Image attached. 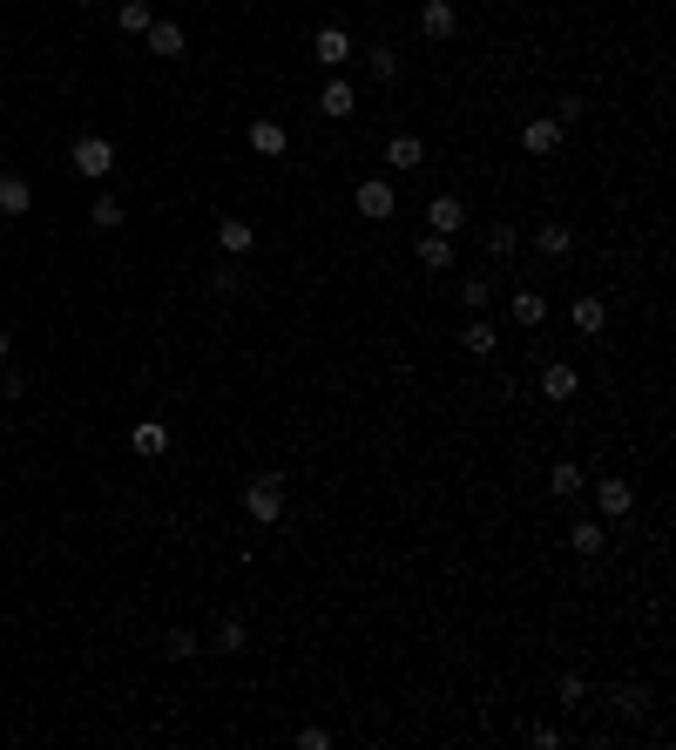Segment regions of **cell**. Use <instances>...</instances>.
<instances>
[{"label": "cell", "instance_id": "1", "mask_svg": "<svg viewBox=\"0 0 676 750\" xmlns=\"http://www.w3.org/2000/svg\"><path fill=\"white\" fill-rule=\"evenodd\" d=\"M244 514H251L257 528H271L284 514V473H257L251 487H244Z\"/></svg>", "mask_w": 676, "mask_h": 750}, {"label": "cell", "instance_id": "2", "mask_svg": "<svg viewBox=\"0 0 676 750\" xmlns=\"http://www.w3.org/2000/svg\"><path fill=\"white\" fill-rule=\"evenodd\" d=\"M68 169H75V176H88V183H102V176L115 169V142H109V136H75Z\"/></svg>", "mask_w": 676, "mask_h": 750}, {"label": "cell", "instance_id": "3", "mask_svg": "<svg viewBox=\"0 0 676 750\" xmlns=\"http://www.w3.org/2000/svg\"><path fill=\"white\" fill-rule=\"evenodd\" d=\"M562 142H568V129L555 122V115H535V122H521V149H528V156H555Z\"/></svg>", "mask_w": 676, "mask_h": 750}, {"label": "cell", "instance_id": "4", "mask_svg": "<svg viewBox=\"0 0 676 750\" xmlns=\"http://www.w3.org/2000/svg\"><path fill=\"white\" fill-rule=\"evenodd\" d=\"M426 230H440V237H460V230H467V203H460L453 190H440L433 203H426Z\"/></svg>", "mask_w": 676, "mask_h": 750}, {"label": "cell", "instance_id": "5", "mask_svg": "<svg viewBox=\"0 0 676 750\" xmlns=\"http://www.w3.org/2000/svg\"><path fill=\"white\" fill-rule=\"evenodd\" d=\"M352 203H359V217H372V223L399 210V196H393V183H386V176H366V183L352 190Z\"/></svg>", "mask_w": 676, "mask_h": 750}, {"label": "cell", "instance_id": "6", "mask_svg": "<svg viewBox=\"0 0 676 750\" xmlns=\"http://www.w3.org/2000/svg\"><path fill=\"white\" fill-rule=\"evenodd\" d=\"M311 61H318V68H345V61H352V34L345 28H318L311 34Z\"/></svg>", "mask_w": 676, "mask_h": 750}, {"label": "cell", "instance_id": "7", "mask_svg": "<svg viewBox=\"0 0 676 750\" xmlns=\"http://www.w3.org/2000/svg\"><path fill=\"white\" fill-rule=\"evenodd\" d=\"M318 115H325V122H345V115H359V88L345 82V75H332V82H325V95H318Z\"/></svg>", "mask_w": 676, "mask_h": 750}, {"label": "cell", "instance_id": "8", "mask_svg": "<svg viewBox=\"0 0 676 750\" xmlns=\"http://www.w3.org/2000/svg\"><path fill=\"white\" fill-rule=\"evenodd\" d=\"M595 507H602L609 521H629V514H636V487H629V480H595Z\"/></svg>", "mask_w": 676, "mask_h": 750}, {"label": "cell", "instance_id": "9", "mask_svg": "<svg viewBox=\"0 0 676 750\" xmlns=\"http://www.w3.org/2000/svg\"><path fill=\"white\" fill-rule=\"evenodd\" d=\"M142 41H149V55H163V61H183V55H190V34L176 28V21H149V34H142Z\"/></svg>", "mask_w": 676, "mask_h": 750}, {"label": "cell", "instance_id": "10", "mask_svg": "<svg viewBox=\"0 0 676 750\" xmlns=\"http://www.w3.org/2000/svg\"><path fill=\"white\" fill-rule=\"evenodd\" d=\"M541 392H548V399H555V406H568V399H575V392H582V372H575V365H568V359L541 365Z\"/></svg>", "mask_w": 676, "mask_h": 750}, {"label": "cell", "instance_id": "11", "mask_svg": "<svg viewBox=\"0 0 676 750\" xmlns=\"http://www.w3.org/2000/svg\"><path fill=\"white\" fill-rule=\"evenodd\" d=\"M129 453L163 460V453H169V426H163V419H136V426H129Z\"/></svg>", "mask_w": 676, "mask_h": 750}, {"label": "cell", "instance_id": "12", "mask_svg": "<svg viewBox=\"0 0 676 750\" xmlns=\"http://www.w3.org/2000/svg\"><path fill=\"white\" fill-rule=\"evenodd\" d=\"M453 28H460L453 0H420V34L426 41H453Z\"/></svg>", "mask_w": 676, "mask_h": 750}, {"label": "cell", "instance_id": "13", "mask_svg": "<svg viewBox=\"0 0 676 750\" xmlns=\"http://www.w3.org/2000/svg\"><path fill=\"white\" fill-rule=\"evenodd\" d=\"M28 210H34V183L21 169H7L0 176V217H28Z\"/></svg>", "mask_w": 676, "mask_h": 750}, {"label": "cell", "instance_id": "14", "mask_svg": "<svg viewBox=\"0 0 676 750\" xmlns=\"http://www.w3.org/2000/svg\"><path fill=\"white\" fill-rule=\"evenodd\" d=\"M494 345H501V332H494L480 311H467V325H460V352H474V359H494Z\"/></svg>", "mask_w": 676, "mask_h": 750}, {"label": "cell", "instance_id": "15", "mask_svg": "<svg viewBox=\"0 0 676 750\" xmlns=\"http://www.w3.org/2000/svg\"><path fill=\"white\" fill-rule=\"evenodd\" d=\"M244 142H251L257 156H284V149H291V136H284V122H271V115H257L251 129H244Z\"/></svg>", "mask_w": 676, "mask_h": 750}, {"label": "cell", "instance_id": "16", "mask_svg": "<svg viewBox=\"0 0 676 750\" xmlns=\"http://www.w3.org/2000/svg\"><path fill=\"white\" fill-rule=\"evenodd\" d=\"M217 244H224L230 257H251V250H257V223L251 217H224V223H217Z\"/></svg>", "mask_w": 676, "mask_h": 750}, {"label": "cell", "instance_id": "17", "mask_svg": "<svg viewBox=\"0 0 676 750\" xmlns=\"http://www.w3.org/2000/svg\"><path fill=\"white\" fill-rule=\"evenodd\" d=\"M210 649H217V656H244V649H251V622H244V615H224L217 636H210Z\"/></svg>", "mask_w": 676, "mask_h": 750}, {"label": "cell", "instance_id": "18", "mask_svg": "<svg viewBox=\"0 0 676 750\" xmlns=\"http://www.w3.org/2000/svg\"><path fill=\"white\" fill-rule=\"evenodd\" d=\"M426 163V142L413 136V129H399L393 142H386V169H420Z\"/></svg>", "mask_w": 676, "mask_h": 750}, {"label": "cell", "instance_id": "19", "mask_svg": "<svg viewBox=\"0 0 676 750\" xmlns=\"http://www.w3.org/2000/svg\"><path fill=\"white\" fill-rule=\"evenodd\" d=\"M535 250H541V257H568V250H575V230H568L562 217H548L535 230Z\"/></svg>", "mask_w": 676, "mask_h": 750}, {"label": "cell", "instance_id": "20", "mask_svg": "<svg viewBox=\"0 0 676 750\" xmlns=\"http://www.w3.org/2000/svg\"><path fill=\"white\" fill-rule=\"evenodd\" d=\"M413 257H420L426 271H447V264H453V237H440V230H426L420 244H413Z\"/></svg>", "mask_w": 676, "mask_h": 750}, {"label": "cell", "instance_id": "21", "mask_svg": "<svg viewBox=\"0 0 676 750\" xmlns=\"http://www.w3.org/2000/svg\"><path fill=\"white\" fill-rule=\"evenodd\" d=\"M568 318H575V332H582V338H595L602 325H609V305H602V298H575Z\"/></svg>", "mask_w": 676, "mask_h": 750}, {"label": "cell", "instance_id": "22", "mask_svg": "<svg viewBox=\"0 0 676 750\" xmlns=\"http://www.w3.org/2000/svg\"><path fill=\"white\" fill-rule=\"evenodd\" d=\"M568 548H575V555H602V548H609L602 521H575V528H568Z\"/></svg>", "mask_w": 676, "mask_h": 750}, {"label": "cell", "instance_id": "23", "mask_svg": "<svg viewBox=\"0 0 676 750\" xmlns=\"http://www.w3.org/2000/svg\"><path fill=\"white\" fill-rule=\"evenodd\" d=\"M197 649H203L197 629H169V636H163V656H169V663H190Z\"/></svg>", "mask_w": 676, "mask_h": 750}, {"label": "cell", "instance_id": "24", "mask_svg": "<svg viewBox=\"0 0 676 750\" xmlns=\"http://www.w3.org/2000/svg\"><path fill=\"white\" fill-rule=\"evenodd\" d=\"M548 494L575 500V494H582V467H575V460H555V473H548Z\"/></svg>", "mask_w": 676, "mask_h": 750}, {"label": "cell", "instance_id": "25", "mask_svg": "<svg viewBox=\"0 0 676 750\" xmlns=\"http://www.w3.org/2000/svg\"><path fill=\"white\" fill-rule=\"evenodd\" d=\"M115 21H122V34H149L156 14H149V0H122V7H115Z\"/></svg>", "mask_w": 676, "mask_h": 750}, {"label": "cell", "instance_id": "26", "mask_svg": "<svg viewBox=\"0 0 676 750\" xmlns=\"http://www.w3.org/2000/svg\"><path fill=\"white\" fill-rule=\"evenodd\" d=\"M122 217H129V210H122L115 196H95V203H88V223H95V230H122Z\"/></svg>", "mask_w": 676, "mask_h": 750}, {"label": "cell", "instance_id": "27", "mask_svg": "<svg viewBox=\"0 0 676 750\" xmlns=\"http://www.w3.org/2000/svg\"><path fill=\"white\" fill-rule=\"evenodd\" d=\"M514 325H541V318H548V305H541V291H514Z\"/></svg>", "mask_w": 676, "mask_h": 750}, {"label": "cell", "instance_id": "28", "mask_svg": "<svg viewBox=\"0 0 676 750\" xmlns=\"http://www.w3.org/2000/svg\"><path fill=\"white\" fill-rule=\"evenodd\" d=\"M460 305H467V311H487V305H494V284H487V278H467V284H460Z\"/></svg>", "mask_w": 676, "mask_h": 750}, {"label": "cell", "instance_id": "29", "mask_svg": "<svg viewBox=\"0 0 676 750\" xmlns=\"http://www.w3.org/2000/svg\"><path fill=\"white\" fill-rule=\"evenodd\" d=\"M555 690H562V703H568V710H582V703H589V683H582L575 669H568V676H562V683H555Z\"/></svg>", "mask_w": 676, "mask_h": 750}, {"label": "cell", "instance_id": "30", "mask_svg": "<svg viewBox=\"0 0 676 750\" xmlns=\"http://www.w3.org/2000/svg\"><path fill=\"white\" fill-rule=\"evenodd\" d=\"M514 244H521V237H514L507 223H494V230H487V250H494V257H514Z\"/></svg>", "mask_w": 676, "mask_h": 750}, {"label": "cell", "instance_id": "31", "mask_svg": "<svg viewBox=\"0 0 676 750\" xmlns=\"http://www.w3.org/2000/svg\"><path fill=\"white\" fill-rule=\"evenodd\" d=\"M372 75H379V82H393V75H399V55H393V48H372Z\"/></svg>", "mask_w": 676, "mask_h": 750}, {"label": "cell", "instance_id": "32", "mask_svg": "<svg viewBox=\"0 0 676 750\" xmlns=\"http://www.w3.org/2000/svg\"><path fill=\"white\" fill-rule=\"evenodd\" d=\"M555 122L575 129V122H582V95H562V102H555Z\"/></svg>", "mask_w": 676, "mask_h": 750}, {"label": "cell", "instance_id": "33", "mask_svg": "<svg viewBox=\"0 0 676 750\" xmlns=\"http://www.w3.org/2000/svg\"><path fill=\"white\" fill-rule=\"evenodd\" d=\"M609 703H616L622 717H636V710H643V703H649V690H616V696H609Z\"/></svg>", "mask_w": 676, "mask_h": 750}, {"label": "cell", "instance_id": "34", "mask_svg": "<svg viewBox=\"0 0 676 750\" xmlns=\"http://www.w3.org/2000/svg\"><path fill=\"white\" fill-rule=\"evenodd\" d=\"M298 744H305V750H325V744H332V730H318V723H305V730H298Z\"/></svg>", "mask_w": 676, "mask_h": 750}, {"label": "cell", "instance_id": "35", "mask_svg": "<svg viewBox=\"0 0 676 750\" xmlns=\"http://www.w3.org/2000/svg\"><path fill=\"white\" fill-rule=\"evenodd\" d=\"M7 352H14V338H7V325H0V365H7Z\"/></svg>", "mask_w": 676, "mask_h": 750}, {"label": "cell", "instance_id": "36", "mask_svg": "<svg viewBox=\"0 0 676 750\" xmlns=\"http://www.w3.org/2000/svg\"><path fill=\"white\" fill-rule=\"evenodd\" d=\"M75 7H95V0H75Z\"/></svg>", "mask_w": 676, "mask_h": 750}]
</instances>
